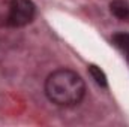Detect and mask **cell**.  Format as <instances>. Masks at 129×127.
I'll use <instances>...</instances> for the list:
<instances>
[{
    "mask_svg": "<svg viewBox=\"0 0 129 127\" xmlns=\"http://www.w3.org/2000/svg\"><path fill=\"white\" fill-rule=\"evenodd\" d=\"M89 73H90L92 79L96 82L98 85H101V87H107V85H108L107 75H105V72H104L99 66H96V64H90V66H89Z\"/></svg>",
    "mask_w": 129,
    "mask_h": 127,
    "instance_id": "277c9868",
    "label": "cell"
},
{
    "mask_svg": "<svg viewBox=\"0 0 129 127\" xmlns=\"http://www.w3.org/2000/svg\"><path fill=\"white\" fill-rule=\"evenodd\" d=\"M86 93V85L81 76L71 69H59L45 81V94L59 106L78 105Z\"/></svg>",
    "mask_w": 129,
    "mask_h": 127,
    "instance_id": "6da1fadb",
    "label": "cell"
},
{
    "mask_svg": "<svg viewBox=\"0 0 129 127\" xmlns=\"http://www.w3.org/2000/svg\"><path fill=\"white\" fill-rule=\"evenodd\" d=\"M110 11L116 18H119L122 21H129V2H126V0H113L110 3Z\"/></svg>",
    "mask_w": 129,
    "mask_h": 127,
    "instance_id": "3957f363",
    "label": "cell"
},
{
    "mask_svg": "<svg viewBox=\"0 0 129 127\" xmlns=\"http://www.w3.org/2000/svg\"><path fill=\"white\" fill-rule=\"evenodd\" d=\"M113 42L120 49L129 52V33H116L113 36Z\"/></svg>",
    "mask_w": 129,
    "mask_h": 127,
    "instance_id": "5b68a950",
    "label": "cell"
},
{
    "mask_svg": "<svg viewBox=\"0 0 129 127\" xmlns=\"http://www.w3.org/2000/svg\"><path fill=\"white\" fill-rule=\"evenodd\" d=\"M36 14V6L32 0H11L8 5L6 24L9 27H24L30 24Z\"/></svg>",
    "mask_w": 129,
    "mask_h": 127,
    "instance_id": "7a4b0ae2",
    "label": "cell"
}]
</instances>
